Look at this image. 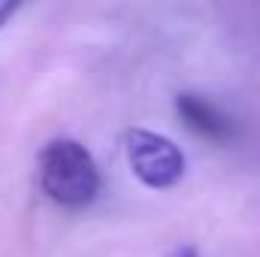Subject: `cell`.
<instances>
[{
    "label": "cell",
    "mask_w": 260,
    "mask_h": 257,
    "mask_svg": "<svg viewBox=\"0 0 260 257\" xmlns=\"http://www.w3.org/2000/svg\"><path fill=\"white\" fill-rule=\"evenodd\" d=\"M12 9H15V6H9V3H0V24H6V18L12 15Z\"/></svg>",
    "instance_id": "5b68a950"
},
{
    "label": "cell",
    "mask_w": 260,
    "mask_h": 257,
    "mask_svg": "<svg viewBox=\"0 0 260 257\" xmlns=\"http://www.w3.org/2000/svg\"><path fill=\"white\" fill-rule=\"evenodd\" d=\"M176 109H179V115L185 118V124L200 133V136H209V139H224V136H230V121L212 106V103H206L203 97H197V94H182L179 100H176Z\"/></svg>",
    "instance_id": "3957f363"
},
{
    "label": "cell",
    "mask_w": 260,
    "mask_h": 257,
    "mask_svg": "<svg viewBox=\"0 0 260 257\" xmlns=\"http://www.w3.org/2000/svg\"><path fill=\"white\" fill-rule=\"evenodd\" d=\"M124 154L136 179L148 188H170L185 173V157L179 145L151 130L133 127L124 133Z\"/></svg>",
    "instance_id": "7a4b0ae2"
},
{
    "label": "cell",
    "mask_w": 260,
    "mask_h": 257,
    "mask_svg": "<svg viewBox=\"0 0 260 257\" xmlns=\"http://www.w3.org/2000/svg\"><path fill=\"white\" fill-rule=\"evenodd\" d=\"M40 185L55 203L76 209L97 197L100 176L88 148L76 139H52L40 151Z\"/></svg>",
    "instance_id": "6da1fadb"
},
{
    "label": "cell",
    "mask_w": 260,
    "mask_h": 257,
    "mask_svg": "<svg viewBox=\"0 0 260 257\" xmlns=\"http://www.w3.org/2000/svg\"><path fill=\"white\" fill-rule=\"evenodd\" d=\"M170 257H197V251L191 248V245H182V248H176Z\"/></svg>",
    "instance_id": "277c9868"
}]
</instances>
